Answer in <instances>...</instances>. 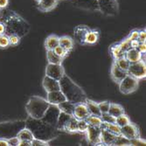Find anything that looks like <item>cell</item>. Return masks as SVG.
I'll return each instance as SVG.
<instances>
[{"mask_svg": "<svg viewBox=\"0 0 146 146\" xmlns=\"http://www.w3.org/2000/svg\"><path fill=\"white\" fill-rule=\"evenodd\" d=\"M110 104V102L109 101H103V102H98V106H99V109H100L102 114L109 112Z\"/></svg>", "mask_w": 146, "mask_h": 146, "instance_id": "cell-41", "label": "cell"}, {"mask_svg": "<svg viewBox=\"0 0 146 146\" xmlns=\"http://www.w3.org/2000/svg\"><path fill=\"white\" fill-rule=\"evenodd\" d=\"M85 120L88 122V125H92V126L101 127V125L102 123V120L101 116H97V115H89Z\"/></svg>", "mask_w": 146, "mask_h": 146, "instance_id": "cell-33", "label": "cell"}, {"mask_svg": "<svg viewBox=\"0 0 146 146\" xmlns=\"http://www.w3.org/2000/svg\"><path fill=\"white\" fill-rule=\"evenodd\" d=\"M128 74L131 75L132 77L136 78L138 81L146 77V64L145 60H140L137 62L130 63L129 69L127 71Z\"/></svg>", "mask_w": 146, "mask_h": 146, "instance_id": "cell-8", "label": "cell"}, {"mask_svg": "<svg viewBox=\"0 0 146 146\" xmlns=\"http://www.w3.org/2000/svg\"><path fill=\"white\" fill-rule=\"evenodd\" d=\"M59 45L61 46L67 51L71 52L74 49V39L70 36L64 35V36H61L59 38Z\"/></svg>", "mask_w": 146, "mask_h": 146, "instance_id": "cell-22", "label": "cell"}, {"mask_svg": "<svg viewBox=\"0 0 146 146\" xmlns=\"http://www.w3.org/2000/svg\"><path fill=\"white\" fill-rule=\"evenodd\" d=\"M129 141H130V145H145L146 143L145 140L141 137H138L133 140H129Z\"/></svg>", "mask_w": 146, "mask_h": 146, "instance_id": "cell-47", "label": "cell"}, {"mask_svg": "<svg viewBox=\"0 0 146 146\" xmlns=\"http://www.w3.org/2000/svg\"><path fill=\"white\" fill-rule=\"evenodd\" d=\"M90 115L87 106L85 104V102H82V103H76L75 107H74V114L73 115L77 119V120H82V119H86L88 115Z\"/></svg>", "mask_w": 146, "mask_h": 146, "instance_id": "cell-18", "label": "cell"}, {"mask_svg": "<svg viewBox=\"0 0 146 146\" xmlns=\"http://www.w3.org/2000/svg\"><path fill=\"white\" fill-rule=\"evenodd\" d=\"M129 44H130V48L137 49V47L140 44V41L138 40V39H132V40L129 41Z\"/></svg>", "mask_w": 146, "mask_h": 146, "instance_id": "cell-50", "label": "cell"}, {"mask_svg": "<svg viewBox=\"0 0 146 146\" xmlns=\"http://www.w3.org/2000/svg\"><path fill=\"white\" fill-rule=\"evenodd\" d=\"M77 119L73 115L70 120L67 123L62 129V131L64 132H67V133H69V134H77L79 133L78 132V127H77Z\"/></svg>", "mask_w": 146, "mask_h": 146, "instance_id": "cell-23", "label": "cell"}, {"mask_svg": "<svg viewBox=\"0 0 146 146\" xmlns=\"http://www.w3.org/2000/svg\"><path fill=\"white\" fill-rule=\"evenodd\" d=\"M6 35H18L20 38L25 37L30 31V25L25 19L14 11H11L4 19Z\"/></svg>", "mask_w": 146, "mask_h": 146, "instance_id": "cell-3", "label": "cell"}, {"mask_svg": "<svg viewBox=\"0 0 146 146\" xmlns=\"http://www.w3.org/2000/svg\"><path fill=\"white\" fill-rule=\"evenodd\" d=\"M124 57L128 60L129 63H134L142 60L143 54H141V52L136 48H129L124 52Z\"/></svg>", "mask_w": 146, "mask_h": 146, "instance_id": "cell-20", "label": "cell"}, {"mask_svg": "<svg viewBox=\"0 0 146 146\" xmlns=\"http://www.w3.org/2000/svg\"><path fill=\"white\" fill-rule=\"evenodd\" d=\"M59 38L60 37L56 34H51L47 36L44 43L46 50H54L59 45Z\"/></svg>", "mask_w": 146, "mask_h": 146, "instance_id": "cell-24", "label": "cell"}, {"mask_svg": "<svg viewBox=\"0 0 146 146\" xmlns=\"http://www.w3.org/2000/svg\"><path fill=\"white\" fill-rule=\"evenodd\" d=\"M119 90L123 95H129L137 90L139 81L136 78L127 74L122 81L119 82Z\"/></svg>", "mask_w": 146, "mask_h": 146, "instance_id": "cell-7", "label": "cell"}, {"mask_svg": "<svg viewBox=\"0 0 146 146\" xmlns=\"http://www.w3.org/2000/svg\"><path fill=\"white\" fill-rule=\"evenodd\" d=\"M100 38V31L98 29H91L87 33L85 38V45H95Z\"/></svg>", "mask_w": 146, "mask_h": 146, "instance_id": "cell-21", "label": "cell"}, {"mask_svg": "<svg viewBox=\"0 0 146 146\" xmlns=\"http://www.w3.org/2000/svg\"><path fill=\"white\" fill-rule=\"evenodd\" d=\"M4 33H5V26L4 22L0 21V35Z\"/></svg>", "mask_w": 146, "mask_h": 146, "instance_id": "cell-52", "label": "cell"}, {"mask_svg": "<svg viewBox=\"0 0 146 146\" xmlns=\"http://www.w3.org/2000/svg\"><path fill=\"white\" fill-rule=\"evenodd\" d=\"M59 82L60 90L68 101L72 102L75 104L85 102L86 99L88 98L85 91L83 90V88H82V87H80L77 83H75L68 74H65L60 80Z\"/></svg>", "mask_w": 146, "mask_h": 146, "instance_id": "cell-2", "label": "cell"}, {"mask_svg": "<svg viewBox=\"0 0 146 146\" xmlns=\"http://www.w3.org/2000/svg\"><path fill=\"white\" fill-rule=\"evenodd\" d=\"M138 33H139V29H134L130 31L129 35L126 37L128 40H132V39H138Z\"/></svg>", "mask_w": 146, "mask_h": 146, "instance_id": "cell-44", "label": "cell"}, {"mask_svg": "<svg viewBox=\"0 0 146 146\" xmlns=\"http://www.w3.org/2000/svg\"><path fill=\"white\" fill-rule=\"evenodd\" d=\"M57 106L59 107V109H60V110L61 112H64V113H67L68 115H73L74 110V107H75V103L67 100V101L59 103Z\"/></svg>", "mask_w": 146, "mask_h": 146, "instance_id": "cell-27", "label": "cell"}, {"mask_svg": "<svg viewBox=\"0 0 146 146\" xmlns=\"http://www.w3.org/2000/svg\"><path fill=\"white\" fill-rule=\"evenodd\" d=\"M9 42H10V46H17L20 43V39L21 38L19 37L18 35L11 34L9 35Z\"/></svg>", "mask_w": 146, "mask_h": 146, "instance_id": "cell-40", "label": "cell"}, {"mask_svg": "<svg viewBox=\"0 0 146 146\" xmlns=\"http://www.w3.org/2000/svg\"><path fill=\"white\" fill-rule=\"evenodd\" d=\"M119 44H120V46L122 48V50L125 52L127 50H129L130 48V44H129V40H128V39L126 38H124L122 41L119 42Z\"/></svg>", "mask_w": 146, "mask_h": 146, "instance_id": "cell-45", "label": "cell"}, {"mask_svg": "<svg viewBox=\"0 0 146 146\" xmlns=\"http://www.w3.org/2000/svg\"><path fill=\"white\" fill-rule=\"evenodd\" d=\"M66 74L65 68L62 65L59 64H50L48 63L46 68V75L55 79L57 81L60 80Z\"/></svg>", "mask_w": 146, "mask_h": 146, "instance_id": "cell-11", "label": "cell"}, {"mask_svg": "<svg viewBox=\"0 0 146 146\" xmlns=\"http://www.w3.org/2000/svg\"><path fill=\"white\" fill-rule=\"evenodd\" d=\"M137 50L143 54H145L146 52V43L145 42H140V44L137 47Z\"/></svg>", "mask_w": 146, "mask_h": 146, "instance_id": "cell-49", "label": "cell"}, {"mask_svg": "<svg viewBox=\"0 0 146 146\" xmlns=\"http://www.w3.org/2000/svg\"><path fill=\"white\" fill-rule=\"evenodd\" d=\"M8 141V143H9V146H19V138L16 136V137H10L7 139Z\"/></svg>", "mask_w": 146, "mask_h": 146, "instance_id": "cell-46", "label": "cell"}, {"mask_svg": "<svg viewBox=\"0 0 146 146\" xmlns=\"http://www.w3.org/2000/svg\"><path fill=\"white\" fill-rule=\"evenodd\" d=\"M77 127H78L79 133L84 134V133H86V131L88 128V123L85 119H82V120L77 121Z\"/></svg>", "mask_w": 146, "mask_h": 146, "instance_id": "cell-37", "label": "cell"}, {"mask_svg": "<svg viewBox=\"0 0 146 146\" xmlns=\"http://www.w3.org/2000/svg\"><path fill=\"white\" fill-rule=\"evenodd\" d=\"M130 123V120L129 116L123 113L120 115H118L115 117V123L119 126V127H123V126H125L126 124L129 123Z\"/></svg>", "mask_w": 146, "mask_h": 146, "instance_id": "cell-35", "label": "cell"}, {"mask_svg": "<svg viewBox=\"0 0 146 146\" xmlns=\"http://www.w3.org/2000/svg\"><path fill=\"white\" fill-rule=\"evenodd\" d=\"M17 137L19 138V140H25V141H29L32 142L34 139V136L32 133V131L28 128H23L19 133L17 134Z\"/></svg>", "mask_w": 146, "mask_h": 146, "instance_id": "cell-30", "label": "cell"}, {"mask_svg": "<svg viewBox=\"0 0 146 146\" xmlns=\"http://www.w3.org/2000/svg\"><path fill=\"white\" fill-rule=\"evenodd\" d=\"M9 5V0H0V11L5 9Z\"/></svg>", "mask_w": 146, "mask_h": 146, "instance_id": "cell-51", "label": "cell"}, {"mask_svg": "<svg viewBox=\"0 0 146 146\" xmlns=\"http://www.w3.org/2000/svg\"><path fill=\"white\" fill-rule=\"evenodd\" d=\"M46 60H47V62L50 64H59V65H62L63 60H64L63 59H61L55 54L54 50L46 51Z\"/></svg>", "mask_w": 146, "mask_h": 146, "instance_id": "cell-29", "label": "cell"}, {"mask_svg": "<svg viewBox=\"0 0 146 146\" xmlns=\"http://www.w3.org/2000/svg\"><path fill=\"white\" fill-rule=\"evenodd\" d=\"M127 74H128V73L126 71L122 70L113 60V63L111 65V68H110V77L112 79V81L115 83L119 84V82H120Z\"/></svg>", "mask_w": 146, "mask_h": 146, "instance_id": "cell-14", "label": "cell"}, {"mask_svg": "<svg viewBox=\"0 0 146 146\" xmlns=\"http://www.w3.org/2000/svg\"><path fill=\"white\" fill-rule=\"evenodd\" d=\"M35 1H36V2H37V3H38V2H39V1H40V0H35Z\"/></svg>", "mask_w": 146, "mask_h": 146, "instance_id": "cell-55", "label": "cell"}, {"mask_svg": "<svg viewBox=\"0 0 146 146\" xmlns=\"http://www.w3.org/2000/svg\"><path fill=\"white\" fill-rule=\"evenodd\" d=\"M60 110L57 105L54 104H50L49 108L47 109L46 112L45 113L44 116L41 118V120L52 125V126H57L58 123V118L60 115ZM57 128V127H56Z\"/></svg>", "mask_w": 146, "mask_h": 146, "instance_id": "cell-9", "label": "cell"}, {"mask_svg": "<svg viewBox=\"0 0 146 146\" xmlns=\"http://www.w3.org/2000/svg\"><path fill=\"white\" fill-rule=\"evenodd\" d=\"M25 127V120L6 121L0 123V138L8 139L16 137L19 132Z\"/></svg>", "mask_w": 146, "mask_h": 146, "instance_id": "cell-5", "label": "cell"}, {"mask_svg": "<svg viewBox=\"0 0 146 146\" xmlns=\"http://www.w3.org/2000/svg\"><path fill=\"white\" fill-rule=\"evenodd\" d=\"M123 137L129 140H133L138 137H141L139 128L133 123H129L125 126L121 127V134Z\"/></svg>", "mask_w": 146, "mask_h": 146, "instance_id": "cell-10", "label": "cell"}, {"mask_svg": "<svg viewBox=\"0 0 146 146\" xmlns=\"http://www.w3.org/2000/svg\"><path fill=\"white\" fill-rule=\"evenodd\" d=\"M101 127L88 125L86 131L87 140L92 145H102L101 143Z\"/></svg>", "mask_w": 146, "mask_h": 146, "instance_id": "cell-12", "label": "cell"}, {"mask_svg": "<svg viewBox=\"0 0 146 146\" xmlns=\"http://www.w3.org/2000/svg\"><path fill=\"white\" fill-rule=\"evenodd\" d=\"M49 142H46L43 140H39L37 138H34L32 142H31V146H48Z\"/></svg>", "mask_w": 146, "mask_h": 146, "instance_id": "cell-43", "label": "cell"}, {"mask_svg": "<svg viewBox=\"0 0 146 146\" xmlns=\"http://www.w3.org/2000/svg\"><path fill=\"white\" fill-rule=\"evenodd\" d=\"M117 136L118 135L113 134L111 132L108 131L107 129L102 128V129H101V143H102V145H106V146L113 145Z\"/></svg>", "mask_w": 146, "mask_h": 146, "instance_id": "cell-19", "label": "cell"}, {"mask_svg": "<svg viewBox=\"0 0 146 146\" xmlns=\"http://www.w3.org/2000/svg\"><path fill=\"white\" fill-rule=\"evenodd\" d=\"M110 54L113 60H115L119 58L123 57L124 55V52L122 50L120 44L118 42V43H114L110 46Z\"/></svg>", "mask_w": 146, "mask_h": 146, "instance_id": "cell-26", "label": "cell"}, {"mask_svg": "<svg viewBox=\"0 0 146 146\" xmlns=\"http://www.w3.org/2000/svg\"><path fill=\"white\" fill-rule=\"evenodd\" d=\"M25 127L28 128L34 136V138L51 142L55 139L60 133V130L41 119H34L30 116L25 120Z\"/></svg>", "mask_w": 146, "mask_h": 146, "instance_id": "cell-1", "label": "cell"}, {"mask_svg": "<svg viewBox=\"0 0 146 146\" xmlns=\"http://www.w3.org/2000/svg\"><path fill=\"white\" fill-rule=\"evenodd\" d=\"M98 11L104 15L115 16L118 14L119 5L117 0H96Z\"/></svg>", "mask_w": 146, "mask_h": 146, "instance_id": "cell-6", "label": "cell"}, {"mask_svg": "<svg viewBox=\"0 0 146 146\" xmlns=\"http://www.w3.org/2000/svg\"><path fill=\"white\" fill-rule=\"evenodd\" d=\"M46 101L50 104L58 105L59 103L67 101V98L61 92V90H56L52 92H48L46 95Z\"/></svg>", "mask_w": 146, "mask_h": 146, "instance_id": "cell-16", "label": "cell"}, {"mask_svg": "<svg viewBox=\"0 0 146 146\" xmlns=\"http://www.w3.org/2000/svg\"><path fill=\"white\" fill-rule=\"evenodd\" d=\"M73 115H68L67 113H64V112H61L60 113V115H59V118H58V123H57V129L60 130V131H62L64 126L67 124V123L70 120V118L72 117Z\"/></svg>", "mask_w": 146, "mask_h": 146, "instance_id": "cell-31", "label": "cell"}, {"mask_svg": "<svg viewBox=\"0 0 146 146\" xmlns=\"http://www.w3.org/2000/svg\"><path fill=\"white\" fill-rule=\"evenodd\" d=\"M90 30V28L86 25H76L74 29V39L82 46L85 45V38L87 36V33H88V31Z\"/></svg>", "mask_w": 146, "mask_h": 146, "instance_id": "cell-13", "label": "cell"}, {"mask_svg": "<svg viewBox=\"0 0 146 146\" xmlns=\"http://www.w3.org/2000/svg\"><path fill=\"white\" fill-rule=\"evenodd\" d=\"M19 146H31V142L25 141V140H20Z\"/></svg>", "mask_w": 146, "mask_h": 146, "instance_id": "cell-53", "label": "cell"}, {"mask_svg": "<svg viewBox=\"0 0 146 146\" xmlns=\"http://www.w3.org/2000/svg\"><path fill=\"white\" fill-rule=\"evenodd\" d=\"M42 86L46 93L56 91V90H60L59 81H57L55 79H52L47 75H45V77L43 78Z\"/></svg>", "mask_w": 146, "mask_h": 146, "instance_id": "cell-15", "label": "cell"}, {"mask_svg": "<svg viewBox=\"0 0 146 146\" xmlns=\"http://www.w3.org/2000/svg\"><path fill=\"white\" fill-rule=\"evenodd\" d=\"M138 40L140 42H145L146 41V30L144 29H140L139 33H138Z\"/></svg>", "mask_w": 146, "mask_h": 146, "instance_id": "cell-48", "label": "cell"}, {"mask_svg": "<svg viewBox=\"0 0 146 146\" xmlns=\"http://www.w3.org/2000/svg\"><path fill=\"white\" fill-rule=\"evenodd\" d=\"M0 146H9L7 139L5 138H0Z\"/></svg>", "mask_w": 146, "mask_h": 146, "instance_id": "cell-54", "label": "cell"}, {"mask_svg": "<svg viewBox=\"0 0 146 146\" xmlns=\"http://www.w3.org/2000/svg\"><path fill=\"white\" fill-rule=\"evenodd\" d=\"M85 104L87 106V108H88L90 115H97V116L102 115L101 110H100L99 106H98V102L87 98L85 101Z\"/></svg>", "mask_w": 146, "mask_h": 146, "instance_id": "cell-25", "label": "cell"}, {"mask_svg": "<svg viewBox=\"0 0 146 146\" xmlns=\"http://www.w3.org/2000/svg\"><path fill=\"white\" fill-rule=\"evenodd\" d=\"M49 106L50 103L46 101V99L38 96H33L25 104V111L28 116L32 118L41 119Z\"/></svg>", "mask_w": 146, "mask_h": 146, "instance_id": "cell-4", "label": "cell"}, {"mask_svg": "<svg viewBox=\"0 0 146 146\" xmlns=\"http://www.w3.org/2000/svg\"><path fill=\"white\" fill-rule=\"evenodd\" d=\"M113 145H130V141L127 138H125L124 137H123L122 135H118L116 137V139Z\"/></svg>", "mask_w": 146, "mask_h": 146, "instance_id": "cell-39", "label": "cell"}, {"mask_svg": "<svg viewBox=\"0 0 146 146\" xmlns=\"http://www.w3.org/2000/svg\"><path fill=\"white\" fill-rule=\"evenodd\" d=\"M114 61L115 62V64H116L122 70L126 71V72L128 71L130 63H129V62L128 61V60L124 57V55H123V57H121V58H119V59L114 60Z\"/></svg>", "mask_w": 146, "mask_h": 146, "instance_id": "cell-34", "label": "cell"}, {"mask_svg": "<svg viewBox=\"0 0 146 146\" xmlns=\"http://www.w3.org/2000/svg\"><path fill=\"white\" fill-rule=\"evenodd\" d=\"M109 114H110L111 115L116 117L118 115H120L123 113H125L123 107L121 104L118 103H114V102H110V109H109Z\"/></svg>", "mask_w": 146, "mask_h": 146, "instance_id": "cell-28", "label": "cell"}, {"mask_svg": "<svg viewBox=\"0 0 146 146\" xmlns=\"http://www.w3.org/2000/svg\"><path fill=\"white\" fill-rule=\"evenodd\" d=\"M101 118L102 122H107V123H115V117L111 115L109 113H104L102 114Z\"/></svg>", "mask_w": 146, "mask_h": 146, "instance_id": "cell-42", "label": "cell"}, {"mask_svg": "<svg viewBox=\"0 0 146 146\" xmlns=\"http://www.w3.org/2000/svg\"><path fill=\"white\" fill-rule=\"evenodd\" d=\"M54 52H55V54L59 56V57H60L61 59H63V60H65L66 58H67L68 56V54H70V52H68V51H67L65 48H63L61 46H60V45H58L54 49Z\"/></svg>", "mask_w": 146, "mask_h": 146, "instance_id": "cell-36", "label": "cell"}, {"mask_svg": "<svg viewBox=\"0 0 146 146\" xmlns=\"http://www.w3.org/2000/svg\"><path fill=\"white\" fill-rule=\"evenodd\" d=\"M10 46V42H9V37L5 33L0 35V48L1 49H5Z\"/></svg>", "mask_w": 146, "mask_h": 146, "instance_id": "cell-38", "label": "cell"}, {"mask_svg": "<svg viewBox=\"0 0 146 146\" xmlns=\"http://www.w3.org/2000/svg\"><path fill=\"white\" fill-rule=\"evenodd\" d=\"M101 128L107 129L108 131L111 132L115 135H120L121 134V127H119L116 123H107V122H102Z\"/></svg>", "mask_w": 146, "mask_h": 146, "instance_id": "cell-32", "label": "cell"}, {"mask_svg": "<svg viewBox=\"0 0 146 146\" xmlns=\"http://www.w3.org/2000/svg\"><path fill=\"white\" fill-rule=\"evenodd\" d=\"M60 0H40L38 4V10L42 12H50L55 9Z\"/></svg>", "mask_w": 146, "mask_h": 146, "instance_id": "cell-17", "label": "cell"}]
</instances>
